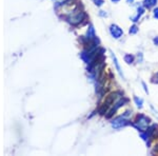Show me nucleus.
Masks as SVG:
<instances>
[{"mask_svg": "<svg viewBox=\"0 0 158 156\" xmlns=\"http://www.w3.org/2000/svg\"><path fill=\"white\" fill-rule=\"evenodd\" d=\"M137 32H138V27H137L136 25H133V27L130 29V34H136Z\"/></svg>", "mask_w": 158, "mask_h": 156, "instance_id": "12", "label": "nucleus"}, {"mask_svg": "<svg viewBox=\"0 0 158 156\" xmlns=\"http://www.w3.org/2000/svg\"><path fill=\"white\" fill-rule=\"evenodd\" d=\"M156 3H157V0H144V2H143L144 6L148 7V9H151V7L155 6Z\"/></svg>", "mask_w": 158, "mask_h": 156, "instance_id": "8", "label": "nucleus"}, {"mask_svg": "<svg viewBox=\"0 0 158 156\" xmlns=\"http://www.w3.org/2000/svg\"><path fill=\"white\" fill-rule=\"evenodd\" d=\"M150 124V118H148L144 115H139L137 116L136 121L134 122V126L139 130V131H146L148 129V126Z\"/></svg>", "mask_w": 158, "mask_h": 156, "instance_id": "2", "label": "nucleus"}, {"mask_svg": "<svg viewBox=\"0 0 158 156\" xmlns=\"http://www.w3.org/2000/svg\"><path fill=\"white\" fill-rule=\"evenodd\" d=\"M128 101L127 99H124V98H122V99H119V100H117V101H115V104H114L113 107L111 108V110L109 111V114L106 115V118H110V117H112L113 116L114 114H115V112L118 110L120 107H122V106H124V103Z\"/></svg>", "mask_w": 158, "mask_h": 156, "instance_id": "3", "label": "nucleus"}, {"mask_svg": "<svg viewBox=\"0 0 158 156\" xmlns=\"http://www.w3.org/2000/svg\"><path fill=\"white\" fill-rule=\"evenodd\" d=\"M134 100H135V102H136L137 107L141 108V107H142V102H143V101H142V99H141V98H138V97H135Z\"/></svg>", "mask_w": 158, "mask_h": 156, "instance_id": "11", "label": "nucleus"}, {"mask_svg": "<svg viewBox=\"0 0 158 156\" xmlns=\"http://www.w3.org/2000/svg\"><path fill=\"white\" fill-rule=\"evenodd\" d=\"M111 1H113V2H118L119 0H111Z\"/></svg>", "mask_w": 158, "mask_h": 156, "instance_id": "18", "label": "nucleus"}, {"mask_svg": "<svg viewBox=\"0 0 158 156\" xmlns=\"http://www.w3.org/2000/svg\"><path fill=\"white\" fill-rule=\"evenodd\" d=\"M121 95L120 92H114V93H111L109 96H106V100L102 104H101L100 109H99V113L100 114H104L106 113V111L111 108L112 104H114V102L116 101V99L118 98V96Z\"/></svg>", "mask_w": 158, "mask_h": 156, "instance_id": "1", "label": "nucleus"}, {"mask_svg": "<svg viewBox=\"0 0 158 156\" xmlns=\"http://www.w3.org/2000/svg\"><path fill=\"white\" fill-rule=\"evenodd\" d=\"M134 0H128V3H133Z\"/></svg>", "mask_w": 158, "mask_h": 156, "instance_id": "17", "label": "nucleus"}, {"mask_svg": "<svg viewBox=\"0 0 158 156\" xmlns=\"http://www.w3.org/2000/svg\"><path fill=\"white\" fill-rule=\"evenodd\" d=\"M153 15H154L155 18L158 19V7H156V9H154V11H153Z\"/></svg>", "mask_w": 158, "mask_h": 156, "instance_id": "15", "label": "nucleus"}, {"mask_svg": "<svg viewBox=\"0 0 158 156\" xmlns=\"http://www.w3.org/2000/svg\"><path fill=\"white\" fill-rule=\"evenodd\" d=\"M127 124H128V120L126 119V116H123V115L112 120V126L115 128V129H119V128L124 127Z\"/></svg>", "mask_w": 158, "mask_h": 156, "instance_id": "4", "label": "nucleus"}, {"mask_svg": "<svg viewBox=\"0 0 158 156\" xmlns=\"http://www.w3.org/2000/svg\"><path fill=\"white\" fill-rule=\"evenodd\" d=\"M155 151H156V152L158 153V145H157V148H156V149H155Z\"/></svg>", "mask_w": 158, "mask_h": 156, "instance_id": "19", "label": "nucleus"}, {"mask_svg": "<svg viewBox=\"0 0 158 156\" xmlns=\"http://www.w3.org/2000/svg\"><path fill=\"white\" fill-rule=\"evenodd\" d=\"M112 58H113L114 63H115V66H116L117 71H118V73L120 74V76H123V74H122V71H121V68H120V65H119V63H118V60H117L116 56L114 55V53H113V52H112Z\"/></svg>", "mask_w": 158, "mask_h": 156, "instance_id": "7", "label": "nucleus"}, {"mask_svg": "<svg viewBox=\"0 0 158 156\" xmlns=\"http://www.w3.org/2000/svg\"><path fill=\"white\" fill-rule=\"evenodd\" d=\"M144 13V9L143 7H138V9H137V15H136V17H134L133 18V21H138V19L140 18V17H141V15L143 14Z\"/></svg>", "mask_w": 158, "mask_h": 156, "instance_id": "9", "label": "nucleus"}, {"mask_svg": "<svg viewBox=\"0 0 158 156\" xmlns=\"http://www.w3.org/2000/svg\"><path fill=\"white\" fill-rule=\"evenodd\" d=\"M124 60H126V62L127 63H132L134 61V56H132V55H126L124 56Z\"/></svg>", "mask_w": 158, "mask_h": 156, "instance_id": "10", "label": "nucleus"}, {"mask_svg": "<svg viewBox=\"0 0 158 156\" xmlns=\"http://www.w3.org/2000/svg\"><path fill=\"white\" fill-rule=\"evenodd\" d=\"M85 18V14L82 12H80V13H78L76 16H74L73 18H71V22H73L74 24H77L80 21H82Z\"/></svg>", "mask_w": 158, "mask_h": 156, "instance_id": "6", "label": "nucleus"}, {"mask_svg": "<svg viewBox=\"0 0 158 156\" xmlns=\"http://www.w3.org/2000/svg\"><path fill=\"white\" fill-rule=\"evenodd\" d=\"M93 1L97 6H101L103 4V0H93Z\"/></svg>", "mask_w": 158, "mask_h": 156, "instance_id": "13", "label": "nucleus"}, {"mask_svg": "<svg viewBox=\"0 0 158 156\" xmlns=\"http://www.w3.org/2000/svg\"><path fill=\"white\" fill-rule=\"evenodd\" d=\"M153 41H154V43L156 45H158V37H156V38H154V40H153Z\"/></svg>", "mask_w": 158, "mask_h": 156, "instance_id": "16", "label": "nucleus"}, {"mask_svg": "<svg viewBox=\"0 0 158 156\" xmlns=\"http://www.w3.org/2000/svg\"><path fill=\"white\" fill-rule=\"evenodd\" d=\"M110 33H111V35L114 38L119 39V38L122 36V34H123V31H122L117 24H112L111 27H110Z\"/></svg>", "mask_w": 158, "mask_h": 156, "instance_id": "5", "label": "nucleus"}, {"mask_svg": "<svg viewBox=\"0 0 158 156\" xmlns=\"http://www.w3.org/2000/svg\"><path fill=\"white\" fill-rule=\"evenodd\" d=\"M152 82L158 83V73L155 74V76H154V77H153V79H152Z\"/></svg>", "mask_w": 158, "mask_h": 156, "instance_id": "14", "label": "nucleus"}]
</instances>
